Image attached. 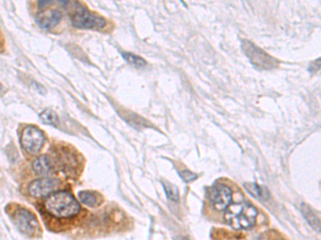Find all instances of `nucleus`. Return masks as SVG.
Returning a JSON list of instances; mask_svg holds the SVG:
<instances>
[{"label": "nucleus", "mask_w": 321, "mask_h": 240, "mask_svg": "<svg viewBox=\"0 0 321 240\" xmlns=\"http://www.w3.org/2000/svg\"><path fill=\"white\" fill-rule=\"evenodd\" d=\"M179 175H180V178H181L185 182L193 181V180L197 179V174L193 173V172H191V171H188V170H185V171H180V172H179Z\"/></svg>", "instance_id": "17"}, {"label": "nucleus", "mask_w": 321, "mask_h": 240, "mask_svg": "<svg viewBox=\"0 0 321 240\" xmlns=\"http://www.w3.org/2000/svg\"><path fill=\"white\" fill-rule=\"evenodd\" d=\"M45 210L59 219L72 218L81 210L80 204L69 191H57L49 194L44 202Z\"/></svg>", "instance_id": "1"}, {"label": "nucleus", "mask_w": 321, "mask_h": 240, "mask_svg": "<svg viewBox=\"0 0 321 240\" xmlns=\"http://www.w3.org/2000/svg\"><path fill=\"white\" fill-rule=\"evenodd\" d=\"M34 86H37V87H35V88H37L38 90H40V93H42V94H45V89L44 88H43L42 86H40V84H38V83H34Z\"/></svg>", "instance_id": "19"}, {"label": "nucleus", "mask_w": 321, "mask_h": 240, "mask_svg": "<svg viewBox=\"0 0 321 240\" xmlns=\"http://www.w3.org/2000/svg\"><path fill=\"white\" fill-rule=\"evenodd\" d=\"M175 240H189V239L184 237H178V238H175Z\"/></svg>", "instance_id": "20"}, {"label": "nucleus", "mask_w": 321, "mask_h": 240, "mask_svg": "<svg viewBox=\"0 0 321 240\" xmlns=\"http://www.w3.org/2000/svg\"><path fill=\"white\" fill-rule=\"evenodd\" d=\"M40 119L43 123L57 127L59 125V119L55 111L52 109H45L40 114Z\"/></svg>", "instance_id": "14"}, {"label": "nucleus", "mask_w": 321, "mask_h": 240, "mask_svg": "<svg viewBox=\"0 0 321 240\" xmlns=\"http://www.w3.org/2000/svg\"><path fill=\"white\" fill-rule=\"evenodd\" d=\"M244 187L247 190V192L251 195H253L254 197H256V199L261 200V201H266L270 197L269 190L260 185H257V183L245 182Z\"/></svg>", "instance_id": "11"}, {"label": "nucleus", "mask_w": 321, "mask_h": 240, "mask_svg": "<svg viewBox=\"0 0 321 240\" xmlns=\"http://www.w3.org/2000/svg\"><path fill=\"white\" fill-rule=\"evenodd\" d=\"M62 14L58 10H51L47 12H41L35 17V22L43 29H51L60 23Z\"/></svg>", "instance_id": "9"}, {"label": "nucleus", "mask_w": 321, "mask_h": 240, "mask_svg": "<svg viewBox=\"0 0 321 240\" xmlns=\"http://www.w3.org/2000/svg\"><path fill=\"white\" fill-rule=\"evenodd\" d=\"M57 186H58V182L54 180L41 179L32 181L29 187H28V191H29L31 196L44 197L52 194L56 190Z\"/></svg>", "instance_id": "8"}, {"label": "nucleus", "mask_w": 321, "mask_h": 240, "mask_svg": "<svg viewBox=\"0 0 321 240\" xmlns=\"http://www.w3.org/2000/svg\"><path fill=\"white\" fill-rule=\"evenodd\" d=\"M207 196L210 202L219 210H224L231 203L232 192L229 187L223 183H215L207 190Z\"/></svg>", "instance_id": "6"}, {"label": "nucleus", "mask_w": 321, "mask_h": 240, "mask_svg": "<svg viewBox=\"0 0 321 240\" xmlns=\"http://www.w3.org/2000/svg\"><path fill=\"white\" fill-rule=\"evenodd\" d=\"M162 185H163L164 189H165L166 195L169 200H171V201L179 200V191H178V188L175 185H173V183H169L165 180L162 181Z\"/></svg>", "instance_id": "16"}, {"label": "nucleus", "mask_w": 321, "mask_h": 240, "mask_svg": "<svg viewBox=\"0 0 321 240\" xmlns=\"http://www.w3.org/2000/svg\"><path fill=\"white\" fill-rule=\"evenodd\" d=\"M78 199L85 205L89 207H96L99 205V197L96 193L91 191H81L78 192Z\"/></svg>", "instance_id": "13"}, {"label": "nucleus", "mask_w": 321, "mask_h": 240, "mask_svg": "<svg viewBox=\"0 0 321 240\" xmlns=\"http://www.w3.org/2000/svg\"><path fill=\"white\" fill-rule=\"evenodd\" d=\"M15 222L21 233L26 235H32L37 231L39 223L35 216L28 209L19 208L15 214Z\"/></svg>", "instance_id": "7"}, {"label": "nucleus", "mask_w": 321, "mask_h": 240, "mask_svg": "<svg viewBox=\"0 0 321 240\" xmlns=\"http://www.w3.org/2000/svg\"><path fill=\"white\" fill-rule=\"evenodd\" d=\"M53 1H39V6L40 8H45V6L52 4Z\"/></svg>", "instance_id": "18"}, {"label": "nucleus", "mask_w": 321, "mask_h": 240, "mask_svg": "<svg viewBox=\"0 0 321 240\" xmlns=\"http://www.w3.org/2000/svg\"><path fill=\"white\" fill-rule=\"evenodd\" d=\"M300 209H301L303 217L305 218V220L310 223L311 227L314 230H316L317 232H320V220L315 211H314L309 205H306V204H301Z\"/></svg>", "instance_id": "12"}, {"label": "nucleus", "mask_w": 321, "mask_h": 240, "mask_svg": "<svg viewBox=\"0 0 321 240\" xmlns=\"http://www.w3.org/2000/svg\"><path fill=\"white\" fill-rule=\"evenodd\" d=\"M2 90H3V87H2V84L0 83V92H2Z\"/></svg>", "instance_id": "21"}, {"label": "nucleus", "mask_w": 321, "mask_h": 240, "mask_svg": "<svg viewBox=\"0 0 321 240\" xmlns=\"http://www.w3.org/2000/svg\"><path fill=\"white\" fill-rule=\"evenodd\" d=\"M71 19H72V24L81 29H102L106 25L103 17L97 16L84 8L75 11Z\"/></svg>", "instance_id": "5"}, {"label": "nucleus", "mask_w": 321, "mask_h": 240, "mask_svg": "<svg viewBox=\"0 0 321 240\" xmlns=\"http://www.w3.org/2000/svg\"><path fill=\"white\" fill-rule=\"evenodd\" d=\"M32 169L41 175H47L52 172L53 170V164L52 159L49 158L47 155H42V156L38 157L33 161Z\"/></svg>", "instance_id": "10"}, {"label": "nucleus", "mask_w": 321, "mask_h": 240, "mask_svg": "<svg viewBox=\"0 0 321 240\" xmlns=\"http://www.w3.org/2000/svg\"><path fill=\"white\" fill-rule=\"evenodd\" d=\"M242 49H243L244 54L248 60L251 61L252 64L260 70H266V69H273L277 67L278 61L271 57L266 52H263L262 49L254 45L252 42L247 40L242 41Z\"/></svg>", "instance_id": "3"}, {"label": "nucleus", "mask_w": 321, "mask_h": 240, "mask_svg": "<svg viewBox=\"0 0 321 240\" xmlns=\"http://www.w3.org/2000/svg\"><path fill=\"white\" fill-rule=\"evenodd\" d=\"M257 215V209L252 204H230L225 211V221L235 230H247L255 225Z\"/></svg>", "instance_id": "2"}, {"label": "nucleus", "mask_w": 321, "mask_h": 240, "mask_svg": "<svg viewBox=\"0 0 321 240\" xmlns=\"http://www.w3.org/2000/svg\"><path fill=\"white\" fill-rule=\"evenodd\" d=\"M121 55H122V57L124 58V60L128 63V64L133 65L134 67L142 68V67L146 66V61L141 57H139V56H136V55L131 54V53H125V52H122L121 53Z\"/></svg>", "instance_id": "15"}, {"label": "nucleus", "mask_w": 321, "mask_h": 240, "mask_svg": "<svg viewBox=\"0 0 321 240\" xmlns=\"http://www.w3.org/2000/svg\"><path fill=\"white\" fill-rule=\"evenodd\" d=\"M45 142V136L38 127L28 126L23 130L20 138L21 146L29 154H38Z\"/></svg>", "instance_id": "4"}]
</instances>
